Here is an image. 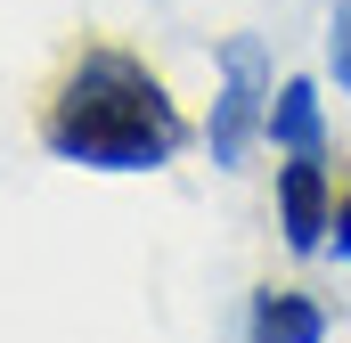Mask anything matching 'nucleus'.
Returning a JSON list of instances; mask_svg holds the SVG:
<instances>
[{"instance_id": "nucleus-1", "label": "nucleus", "mask_w": 351, "mask_h": 343, "mask_svg": "<svg viewBox=\"0 0 351 343\" xmlns=\"http://www.w3.org/2000/svg\"><path fill=\"white\" fill-rule=\"evenodd\" d=\"M41 147L90 172H156L188 147V123L131 49L82 41L41 98Z\"/></svg>"}, {"instance_id": "nucleus-2", "label": "nucleus", "mask_w": 351, "mask_h": 343, "mask_svg": "<svg viewBox=\"0 0 351 343\" xmlns=\"http://www.w3.org/2000/svg\"><path fill=\"white\" fill-rule=\"evenodd\" d=\"M221 98H213V123H204V139H213V164H237L245 156V139H254V123H269V82H262V41H229L221 49Z\"/></svg>"}, {"instance_id": "nucleus-3", "label": "nucleus", "mask_w": 351, "mask_h": 343, "mask_svg": "<svg viewBox=\"0 0 351 343\" xmlns=\"http://www.w3.org/2000/svg\"><path fill=\"white\" fill-rule=\"evenodd\" d=\"M278 213H286V246H294V254H319V246H327L335 204H327V172H319V156H294V164L278 172Z\"/></svg>"}, {"instance_id": "nucleus-4", "label": "nucleus", "mask_w": 351, "mask_h": 343, "mask_svg": "<svg viewBox=\"0 0 351 343\" xmlns=\"http://www.w3.org/2000/svg\"><path fill=\"white\" fill-rule=\"evenodd\" d=\"M254 343H327V311L294 286H269L254 294Z\"/></svg>"}, {"instance_id": "nucleus-5", "label": "nucleus", "mask_w": 351, "mask_h": 343, "mask_svg": "<svg viewBox=\"0 0 351 343\" xmlns=\"http://www.w3.org/2000/svg\"><path fill=\"white\" fill-rule=\"evenodd\" d=\"M269 139L278 147H294V156H319V90L311 82H286V90H269Z\"/></svg>"}, {"instance_id": "nucleus-6", "label": "nucleus", "mask_w": 351, "mask_h": 343, "mask_svg": "<svg viewBox=\"0 0 351 343\" xmlns=\"http://www.w3.org/2000/svg\"><path fill=\"white\" fill-rule=\"evenodd\" d=\"M335 74H343V90H351V0L335 8Z\"/></svg>"}, {"instance_id": "nucleus-7", "label": "nucleus", "mask_w": 351, "mask_h": 343, "mask_svg": "<svg viewBox=\"0 0 351 343\" xmlns=\"http://www.w3.org/2000/svg\"><path fill=\"white\" fill-rule=\"evenodd\" d=\"M327 237H335V254L351 261V196H343V204H335V221H327Z\"/></svg>"}]
</instances>
